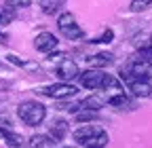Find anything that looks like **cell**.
<instances>
[{
  "instance_id": "8992f818",
  "label": "cell",
  "mask_w": 152,
  "mask_h": 148,
  "mask_svg": "<svg viewBox=\"0 0 152 148\" xmlns=\"http://www.w3.org/2000/svg\"><path fill=\"white\" fill-rule=\"evenodd\" d=\"M127 89L131 91V95L135 97H150L152 95V85L148 78H121Z\"/></svg>"
},
{
  "instance_id": "ffe728a7",
  "label": "cell",
  "mask_w": 152,
  "mask_h": 148,
  "mask_svg": "<svg viewBox=\"0 0 152 148\" xmlns=\"http://www.w3.org/2000/svg\"><path fill=\"white\" fill-rule=\"evenodd\" d=\"M2 19H4V15H2V13H0V21H2Z\"/></svg>"
},
{
  "instance_id": "5bb4252c",
  "label": "cell",
  "mask_w": 152,
  "mask_h": 148,
  "mask_svg": "<svg viewBox=\"0 0 152 148\" xmlns=\"http://www.w3.org/2000/svg\"><path fill=\"white\" fill-rule=\"evenodd\" d=\"M53 140L49 136H34L30 140V148H53Z\"/></svg>"
},
{
  "instance_id": "ba28073f",
  "label": "cell",
  "mask_w": 152,
  "mask_h": 148,
  "mask_svg": "<svg viewBox=\"0 0 152 148\" xmlns=\"http://www.w3.org/2000/svg\"><path fill=\"white\" fill-rule=\"evenodd\" d=\"M34 47L40 53H45V55H51L57 47H59V40H57V36L51 34V32H40L34 38Z\"/></svg>"
},
{
  "instance_id": "7a4b0ae2",
  "label": "cell",
  "mask_w": 152,
  "mask_h": 148,
  "mask_svg": "<svg viewBox=\"0 0 152 148\" xmlns=\"http://www.w3.org/2000/svg\"><path fill=\"white\" fill-rule=\"evenodd\" d=\"M80 78V85L89 91H106V89H114V87H121V81L106 74L104 70L99 68H89L85 72L78 74Z\"/></svg>"
},
{
  "instance_id": "6da1fadb",
  "label": "cell",
  "mask_w": 152,
  "mask_h": 148,
  "mask_svg": "<svg viewBox=\"0 0 152 148\" xmlns=\"http://www.w3.org/2000/svg\"><path fill=\"white\" fill-rule=\"evenodd\" d=\"M74 140L85 148H106L110 136L99 125H80L78 129H74Z\"/></svg>"
},
{
  "instance_id": "d6986e66",
  "label": "cell",
  "mask_w": 152,
  "mask_h": 148,
  "mask_svg": "<svg viewBox=\"0 0 152 148\" xmlns=\"http://www.w3.org/2000/svg\"><path fill=\"white\" fill-rule=\"evenodd\" d=\"M7 42H9V36L4 32H0V45H7Z\"/></svg>"
},
{
  "instance_id": "7402d4cb",
  "label": "cell",
  "mask_w": 152,
  "mask_h": 148,
  "mask_svg": "<svg viewBox=\"0 0 152 148\" xmlns=\"http://www.w3.org/2000/svg\"><path fill=\"white\" fill-rule=\"evenodd\" d=\"M0 66H2V64H0Z\"/></svg>"
},
{
  "instance_id": "30bf717a",
  "label": "cell",
  "mask_w": 152,
  "mask_h": 148,
  "mask_svg": "<svg viewBox=\"0 0 152 148\" xmlns=\"http://www.w3.org/2000/svg\"><path fill=\"white\" fill-rule=\"evenodd\" d=\"M89 62V66L91 68H106V66H110L112 62H114V55L112 53H95V55H91V57L87 59Z\"/></svg>"
},
{
  "instance_id": "52a82bcc",
  "label": "cell",
  "mask_w": 152,
  "mask_h": 148,
  "mask_svg": "<svg viewBox=\"0 0 152 148\" xmlns=\"http://www.w3.org/2000/svg\"><path fill=\"white\" fill-rule=\"evenodd\" d=\"M55 70H57V76L61 78V83H70V81H74L80 74L78 72V64H76L74 59H70V57H61Z\"/></svg>"
},
{
  "instance_id": "2e32d148",
  "label": "cell",
  "mask_w": 152,
  "mask_h": 148,
  "mask_svg": "<svg viewBox=\"0 0 152 148\" xmlns=\"http://www.w3.org/2000/svg\"><path fill=\"white\" fill-rule=\"evenodd\" d=\"M148 7H152V0H133L129 9H131L133 13H142V11H146Z\"/></svg>"
},
{
  "instance_id": "44dd1931",
  "label": "cell",
  "mask_w": 152,
  "mask_h": 148,
  "mask_svg": "<svg viewBox=\"0 0 152 148\" xmlns=\"http://www.w3.org/2000/svg\"><path fill=\"white\" fill-rule=\"evenodd\" d=\"M68 148H72V146H68Z\"/></svg>"
},
{
  "instance_id": "5b68a950",
  "label": "cell",
  "mask_w": 152,
  "mask_h": 148,
  "mask_svg": "<svg viewBox=\"0 0 152 148\" xmlns=\"http://www.w3.org/2000/svg\"><path fill=\"white\" fill-rule=\"evenodd\" d=\"M38 93L42 95H49L53 100H70V97H76V93H78V89H76V85H70V83H55V85H47L42 89H38Z\"/></svg>"
},
{
  "instance_id": "7c38bea8",
  "label": "cell",
  "mask_w": 152,
  "mask_h": 148,
  "mask_svg": "<svg viewBox=\"0 0 152 148\" xmlns=\"http://www.w3.org/2000/svg\"><path fill=\"white\" fill-rule=\"evenodd\" d=\"M133 57L140 59V62H146L148 66H152V40L144 42V45L135 51V55H133Z\"/></svg>"
},
{
  "instance_id": "3957f363",
  "label": "cell",
  "mask_w": 152,
  "mask_h": 148,
  "mask_svg": "<svg viewBox=\"0 0 152 148\" xmlns=\"http://www.w3.org/2000/svg\"><path fill=\"white\" fill-rule=\"evenodd\" d=\"M17 114H19V119H21L26 125L36 127V125H40V123L45 121L47 108H45V104H40V102L26 100V102H21V104L17 106Z\"/></svg>"
},
{
  "instance_id": "277c9868",
  "label": "cell",
  "mask_w": 152,
  "mask_h": 148,
  "mask_svg": "<svg viewBox=\"0 0 152 148\" xmlns=\"http://www.w3.org/2000/svg\"><path fill=\"white\" fill-rule=\"evenodd\" d=\"M57 26H59V32L66 36L68 40H80L83 36H85L83 28L76 23V19H74L72 13H61L59 17H57Z\"/></svg>"
},
{
  "instance_id": "e0dca14e",
  "label": "cell",
  "mask_w": 152,
  "mask_h": 148,
  "mask_svg": "<svg viewBox=\"0 0 152 148\" xmlns=\"http://www.w3.org/2000/svg\"><path fill=\"white\" fill-rule=\"evenodd\" d=\"M112 38H114V32H112L110 28H106L104 34L97 36V38H91V42H95V45H97V42H112Z\"/></svg>"
},
{
  "instance_id": "8fae6325",
  "label": "cell",
  "mask_w": 152,
  "mask_h": 148,
  "mask_svg": "<svg viewBox=\"0 0 152 148\" xmlns=\"http://www.w3.org/2000/svg\"><path fill=\"white\" fill-rule=\"evenodd\" d=\"M0 138L7 140V144H9L11 148H21V146H23V138L19 136V133L9 131V129H2V127H0Z\"/></svg>"
},
{
  "instance_id": "4fadbf2b",
  "label": "cell",
  "mask_w": 152,
  "mask_h": 148,
  "mask_svg": "<svg viewBox=\"0 0 152 148\" xmlns=\"http://www.w3.org/2000/svg\"><path fill=\"white\" fill-rule=\"evenodd\" d=\"M64 2H66V0H38V4H40L42 13H47V15H55L57 9H59Z\"/></svg>"
},
{
  "instance_id": "ac0fdd59",
  "label": "cell",
  "mask_w": 152,
  "mask_h": 148,
  "mask_svg": "<svg viewBox=\"0 0 152 148\" xmlns=\"http://www.w3.org/2000/svg\"><path fill=\"white\" fill-rule=\"evenodd\" d=\"M32 4V0H7V7L9 9H26Z\"/></svg>"
},
{
  "instance_id": "9c48e42d",
  "label": "cell",
  "mask_w": 152,
  "mask_h": 148,
  "mask_svg": "<svg viewBox=\"0 0 152 148\" xmlns=\"http://www.w3.org/2000/svg\"><path fill=\"white\" fill-rule=\"evenodd\" d=\"M66 136H68V123L66 121H55L49 129V138L53 142H61Z\"/></svg>"
},
{
  "instance_id": "9a60e30c",
  "label": "cell",
  "mask_w": 152,
  "mask_h": 148,
  "mask_svg": "<svg viewBox=\"0 0 152 148\" xmlns=\"http://www.w3.org/2000/svg\"><path fill=\"white\" fill-rule=\"evenodd\" d=\"M7 57H9V62H13V64H15V66H19V68H28V70H36V68H38L36 64L26 62V59H19L17 55H13V53H11V55H7Z\"/></svg>"
}]
</instances>
